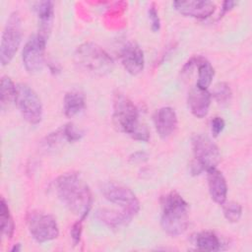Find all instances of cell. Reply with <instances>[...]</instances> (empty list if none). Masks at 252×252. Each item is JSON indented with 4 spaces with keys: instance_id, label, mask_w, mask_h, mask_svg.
Here are the masks:
<instances>
[{
    "instance_id": "obj_22",
    "label": "cell",
    "mask_w": 252,
    "mask_h": 252,
    "mask_svg": "<svg viewBox=\"0 0 252 252\" xmlns=\"http://www.w3.org/2000/svg\"><path fill=\"white\" fill-rule=\"evenodd\" d=\"M0 222L2 235L7 238H11L15 231V222L11 215L8 203L6 202L4 197L1 198L0 203Z\"/></svg>"
},
{
    "instance_id": "obj_14",
    "label": "cell",
    "mask_w": 252,
    "mask_h": 252,
    "mask_svg": "<svg viewBox=\"0 0 252 252\" xmlns=\"http://www.w3.org/2000/svg\"><path fill=\"white\" fill-rule=\"evenodd\" d=\"M211 101V93L208 90H202L196 86L189 91L187 95V104L190 112L200 119L209 113Z\"/></svg>"
},
{
    "instance_id": "obj_20",
    "label": "cell",
    "mask_w": 252,
    "mask_h": 252,
    "mask_svg": "<svg viewBox=\"0 0 252 252\" xmlns=\"http://www.w3.org/2000/svg\"><path fill=\"white\" fill-rule=\"evenodd\" d=\"M197 69H198V78L196 82V87L202 90H208L215 76L214 67L207 59L200 56V59L197 64Z\"/></svg>"
},
{
    "instance_id": "obj_23",
    "label": "cell",
    "mask_w": 252,
    "mask_h": 252,
    "mask_svg": "<svg viewBox=\"0 0 252 252\" xmlns=\"http://www.w3.org/2000/svg\"><path fill=\"white\" fill-rule=\"evenodd\" d=\"M213 96L220 106L227 105L232 97V92L229 85L224 82L218 83L214 88Z\"/></svg>"
},
{
    "instance_id": "obj_21",
    "label": "cell",
    "mask_w": 252,
    "mask_h": 252,
    "mask_svg": "<svg viewBox=\"0 0 252 252\" xmlns=\"http://www.w3.org/2000/svg\"><path fill=\"white\" fill-rule=\"evenodd\" d=\"M17 95V86L14 84L13 80L8 76H3L1 78L0 85V104L1 109L9 107L16 100Z\"/></svg>"
},
{
    "instance_id": "obj_4",
    "label": "cell",
    "mask_w": 252,
    "mask_h": 252,
    "mask_svg": "<svg viewBox=\"0 0 252 252\" xmlns=\"http://www.w3.org/2000/svg\"><path fill=\"white\" fill-rule=\"evenodd\" d=\"M74 61L82 71L95 76L107 75L114 68L113 58L94 42L79 45L74 53Z\"/></svg>"
},
{
    "instance_id": "obj_26",
    "label": "cell",
    "mask_w": 252,
    "mask_h": 252,
    "mask_svg": "<svg viewBox=\"0 0 252 252\" xmlns=\"http://www.w3.org/2000/svg\"><path fill=\"white\" fill-rule=\"evenodd\" d=\"M148 17L151 23V30L154 32H158L160 30V19L155 3H152L148 9Z\"/></svg>"
},
{
    "instance_id": "obj_16",
    "label": "cell",
    "mask_w": 252,
    "mask_h": 252,
    "mask_svg": "<svg viewBox=\"0 0 252 252\" xmlns=\"http://www.w3.org/2000/svg\"><path fill=\"white\" fill-rule=\"evenodd\" d=\"M95 219L109 228L118 229L128 225L133 218L121 210L101 208L95 212Z\"/></svg>"
},
{
    "instance_id": "obj_7",
    "label": "cell",
    "mask_w": 252,
    "mask_h": 252,
    "mask_svg": "<svg viewBox=\"0 0 252 252\" xmlns=\"http://www.w3.org/2000/svg\"><path fill=\"white\" fill-rule=\"evenodd\" d=\"M27 225L32 237L39 244L56 239L59 235L56 219L47 213L30 212L27 216Z\"/></svg>"
},
{
    "instance_id": "obj_1",
    "label": "cell",
    "mask_w": 252,
    "mask_h": 252,
    "mask_svg": "<svg viewBox=\"0 0 252 252\" xmlns=\"http://www.w3.org/2000/svg\"><path fill=\"white\" fill-rule=\"evenodd\" d=\"M55 193L60 202L79 219L89 215L93 197L89 185L76 172H67L58 176L54 182Z\"/></svg>"
},
{
    "instance_id": "obj_6",
    "label": "cell",
    "mask_w": 252,
    "mask_h": 252,
    "mask_svg": "<svg viewBox=\"0 0 252 252\" xmlns=\"http://www.w3.org/2000/svg\"><path fill=\"white\" fill-rule=\"evenodd\" d=\"M22 42V21L18 12H13L7 19L3 29L0 44V61L2 66L8 65L15 57Z\"/></svg>"
},
{
    "instance_id": "obj_15",
    "label": "cell",
    "mask_w": 252,
    "mask_h": 252,
    "mask_svg": "<svg viewBox=\"0 0 252 252\" xmlns=\"http://www.w3.org/2000/svg\"><path fill=\"white\" fill-rule=\"evenodd\" d=\"M207 179L212 200L219 205H222L227 197V184L223 174L216 167L207 171Z\"/></svg>"
},
{
    "instance_id": "obj_24",
    "label": "cell",
    "mask_w": 252,
    "mask_h": 252,
    "mask_svg": "<svg viewBox=\"0 0 252 252\" xmlns=\"http://www.w3.org/2000/svg\"><path fill=\"white\" fill-rule=\"evenodd\" d=\"M222 213L225 220L229 222H237L242 217V206L234 201L224 202L222 205Z\"/></svg>"
},
{
    "instance_id": "obj_25",
    "label": "cell",
    "mask_w": 252,
    "mask_h": 252,
    "mask_svg": "<svg viewBox=\"0 0 252 252\" xmlns=\"http://www.w3.org/2000/svg\"><path fill=\"white\" fill-rule=\"evenodd\" d=\"M65 138V141L68 143H74L80 141L84 137V131L78 128L73 123H67L64 126L60 127Z\"/></svg>"
},
{
    "instance_id": "obj_13",
    "label": "cell",
    "mask_w": 252,
    "mask_h": 252,
    "mask_svg": "<svg viewBox=\"0 0 252 252\" xmlns=\"http://www.w3.org/2000/svg\"><path fill=\"white\" fill-rule=\"evenodd\" d=\"M177 123V114L170 106L158 108L154 115L155 129L161 139H167L170 137L175 131Z\"/></svg>"
},
{
    "instance_id": "obj_11",
    "label": "cell",
    "mask_w": 252,
    "mask_h": 252,
    "mask_svg": "<svg viewBox=\"0 0 252 252\" xmlns=\"http://www.w3.org/2000/svg\"><path fill=\"white\" fill-rule=\"evenodd\" d=\"M172 7H174L179 14L198 20L208 19L216 11V4L212 1L205 0L174 1Z\"/></svg>"
},
{
    "instance_id": "obj_12",
    "label": "cell",
    "mask_w": 252,
    "mask_h": 252,
    "mask_svg": "<svg viewBox=\"0 0 252 252\" xmlns=\"http://www.w3.org/2000/svg\"><path fill=\"white\" fill-rule=\"evenodd\" d=\"M121 64L130 75L136 76L143 72L145 56L142 48L134 41L127 42L120 50Z\"/></svg>"
},
{
    "instance_id": "obj_27",
    "label": "cell",
    "mask_w": 252,
    "mask_h": 252,
    "mask_svg": "<svg viewBox=\"0 0 252 252\" xmlns=\"http://www.w3.org/2000/svg\"><path fill=\"white\" fill-rule=\"evenodd\" d=\"M83 221L84 220L79 219L71 227L70 230V235L73 244L76 246L81 242V237H82V232H83Z\"/></svg>"
},
{
    "instance_id": "obj_8",
    "label": "cell",
    "mask_w": 252,
    "mask_h": 252,
    "mask_svg": "<svg viewBox=\"0 0 252 252\" xmlns=\"http://www.w3.org/2000/svg\"><path fill=\"white\" fill-rule=\"evenodd\" d=\"M101 194L103 197L113 205L118 206L123 212L134 218L140 211V201L135 193L128 187L115 183L106 182L101 186Z\"/></svg>"
},
{
    "instance_id": "obj_17",
    "label": "cell",
    "mask_w": 252,
    "mask_h": 252,
    "mask_svg": "<svg viewBox=\"0 0 252 252\" xmlns=\"http://www.w3.org/2000/svg\"><path fill=\"white\" fill-rule=\"evenodd\" d=\"M33 9L38 19V33L47 38L54 17V3L52 1H39L34 3Z\"/></svg>"
},
{
    "instance_id": "obj_18",
    "label": "cell",
    "mask_w": 252,
    "mask_h": 252,
    "mask_svg": "<svg viewBox=\"0 0 252 252\" xmlns=\"http://www.w3.org/2000/svg\"><path fill=\"white\" fill-rule=\"evenodd\" d=\"M190 241L197 250L201 251H220L222 249V241L211 230H203L191 235Z\"/></svg>"
},
{
    "instance_id": "obj_3",
    "label": "cell",
    "mask_w": 252,
    "mask_h": 252,
    "mask_svg": "<svg viewBox=\"0 0 252 252\" xmlns=\"http://www.w3.org/2000/svg\"><path fill=\"white\" fill-rule=\"evenodd\" d=\"M189 224V206L176 191H171L161 198L160 225L169 236L183 234Z\"/></svg>"
},
{
    "instance_id": "obj_5",
    "label": "cell",
    "mask_w": 252,
    "mask_h": 252,
    "mask_svg": "<svg viewBox=\"0 0 252 252\" xmlns=\"http://www.w3.org/2000/svg\"><path fill=\"white\" fill-rule=\"evenodd\" d=\"M194 159L190 164L193 175H199L203 171L216 168L220 160V153L213 140L205 134H196L192 138Z\"/></svg>"
},
{
    "instance_id": "obj_10",
    "label": "cell",
    "mask_w": 252,
    "mask_h": 252,
    "mask_svg": "<svg viewBox=\"0 0 252 252\" xmlns=\"http://www.w3.org/2000/svg\"><path fill=\"white\" fill-rule=\"evenodd\" d=\"M46 40L47 38L45 36L37 33L32 35L24 45L22 50V62L28 73L37 74L43 69Z\"/></svg>"
},
{
    "instance_id": "obj_2",
    "label": "cell",
    "mask_w": 252,
    "mask_h": 252,
    "mask_svg": "<svg viewBox=\"0 0 252 252\" xmlns=\"http://www.w3.org/2000/svg\"><path fill=\"white\" fill-rule=\"evenodd\" d=\"M112 120L117 130L127 134L132 139L140 142H148L150 140V131L140 121L137 106L124 94H117L114 97Z\"/></svg>"
},
{
    "instance_id": "obj_28",
    "label": "cell",
    "mask_w": 252,
    "mask_h": 252,
    "mask_svg": "<svg viewBox=\"0 0 252 252\" xmlns=\"http://www.w3.org/2000/svg\"><path fill=\"white\" fill-rule=\"evenodd\" d=\"M210 127H211V133L213 137H218L223 131L225 127V122L221 117L216 116L211 120Z\"/></svg>"
},
{
    "instance_id": "obj_19",
    "label": "cell",
    "mask_w": 252,
    "mask_h": 252,
    "mask_svg": "<svg viewBox=\"0 0 252 252\" xmlns=\"http://www.w3.org/2000/svg\"><path fill=\"white\" fill-rule=\"evenodd\" d=\"M86 106V96L78 90L67 92L63 98V112L68 118H72L80 113Z\"/></svg>"
},
{
    "instance_id": "obj_29",
    "label": "cell",
    "mask_w": 252,
    "mask_h": 252,
    "mask_svg": "<svg viewBox=\"0 0 252 252\" xmlns=\"http://www.w3.org/2000/svg\"><path fill=\"white\" fill-rule=\"evenodd\" d=\"M148 159V155L145 152H136L130 157L132 162H143Z\"/></svg>"
},
{
    "instance_id": "obj_9",
    "label": "cell",
    "mask_w": 252,
    "mask_h": 252,
    "mask_svg": "<svg viewBox=\"0 0 252 252\" xmlns=\"http://www.w3.org/2000/svg\"><path fill=\"white\" fill-rule=\"evenodd\" d=\"M15 103L22 117L30 124L36 125L41 122L43 107L37 94L28 85L17 86V95Z\"/></svg>"
},
{
    "instance_id": "obj_31",
    "label": "cell",
    "mask_w": 252,
    "mask_h": 252,
    "mask_svg": "<svg viewBox=\"0 0 252 252\" xmlns=\"http://www.w3.org/2000/svg\"><path fill=\"white\" fill-rule=\"evenodd\" d=\"M21 249H22L21 244H20V243H17V244H15V245L12 247V249H11V250H12L13 252H15V251H16V252H18V251H20Z\"/></svg>"
},
{
    "instance_id": "obj_30",
    "label": "cell",
    "mask_w": 252,
    "mask_h": 252,
    "mask_svg": "<svg viewBox=\"0 0 252 252\" xmlns=\"http://www.w3.org/2000/svg\"><path fill=\"white\" fill-rule=\"evenodd\" d=\"M234 5H236V2L234 1H224L221 6V13H220V18H221L224 14L231 10L234 7Z\"/></svg>"
}]
</instances>
